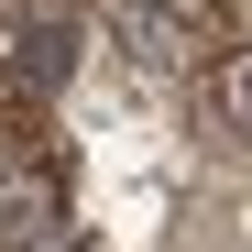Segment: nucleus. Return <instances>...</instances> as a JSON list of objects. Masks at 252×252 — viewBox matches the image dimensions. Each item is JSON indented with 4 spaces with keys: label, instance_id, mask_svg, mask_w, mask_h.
I'll return each mask as SVG.
<instances>
[{
    "label": "nucleus",
    "instance_id": "nucleus-1",
    "mask_svg": "<svg viewBox=\"0 0 252 252\" xmlns=\"http://www.w3.org/2000/svg\"><path fill=\"white\" fill-rule=\"evenodd\" d=\"M99 22H110V44L132 55L143 77H187V66H197V44H187V22L164 11V0H99Z\"/></svg>",
    "mask_w": 252,
    "mask_h": 252
},
{
    "label": "nucleus",
    "instance_id": "nucleus-2",
    "mask_svg": "<svg viewBox=\"0 0 252 252\" xmlns=\"http://www.w3.org/2000/svg\"><path fill=\"white\" fill-rule=\"evenodd\" d=\"M66 66H77L66 11H33V22H22V99H55V88H66Z\"/></svg>",
    "mask_w": 252,
    "mask_h": 252
},
{
    "label": "nucleus",
    "instance_id": "nucleus-3",
    "mask_svg": "<svg viewBox=\"0 0 252 252\" xmlns=\"http://www.w3.org/2000/svg\"><path fill=\"white\" fill-rule=\"evenodd\" d=\"M208 110H220L230 143H252V44H230L220 66H208Z\"/></svg>",
    "mask_w": 252,
    "mask_h": 252
},
{
    "label": "nucleus",
    "instance_id": "nucleus-4",
    "mask_svg": "<svg viewBox=\"0 0 252 252\" xmlns=\"http://www.w3.org/2000/svg\"><path fill=\"white\" fill-rule=\"evenodd\" d=\"M220 22H230V33H241V44H252V0H220Z\"/></svg>",
    "mask_w": 252,
    "mask_h": 252
},
{
    "label": "nucleus",
    "instance_id": "nucleus-5",
    "mask_svg": "<svg viewBox=\"0 0 252 252\" xmlns=\"http://www.w3.org/2000/svg\"><path fill=\"white\" fill-rule=\"evenodd\" d=\"M164 11H187V0H164Z\"/></svg>",
    "mask_w": 252,
    "mask_h": 252
}]
</instances>
